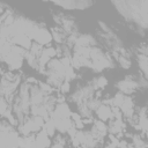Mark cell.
<instances>
[{
    "label": "cell",
    "mask_w": 148,
    "mask_h": 148,
    "mask_svg": "<svg viewBox=\"0 0 148 148\" xmlns=\"http://www.w3.org/2000/svg\"><path fill=\"white\" fill-rule=\"evenodd\" d=\"M27 50L10 44L8 42H0V62H5L10 71H16L22 67Z\"/></svg>",
    "instance_id": "3"
},
{
    "label": "cell",
    "mask_w": 148,
    "mask_h": 148,
    "mask_svg": "<svg viewBox=\"0 0 148 148\" xmlns=\"http://www.w3.org/2000/svg\"><path fill=\"white\" fill-rule=\"evenodd\" d=\"M117 12L128 22L135 24L142 31L148 25V1L147 0H117L111 2Z\"/></svg>",
    "instance_id": "1"
},
{
    "label": "cell",
    "mask_w": 148,
    "mask_h": 148,
    "mask_svg": "<svg viewBox=\"0 0 148 148\" xmlns=\"http://www.w3.org/2000/svg\"><path fill=\"white\" fill-rule=\"evenodd\" d=\"M94 94H95V90L92 89V87L87 83L84 86H80L76 88V90L71 95L69 99L73 102V103H76V104H81L83 102H87L88 99L92 98L94 97Z\"/></svg>",
    "instance_id": "13"
},
{
    "label": "cell",
    "mask_w": 148,
    "mask_h": 148,
    "mask_svg": "<svg viewBox=\"0 0 148 148\" xmlns=\"http://www.w3.org/2000/svg\"><path fill=\"white\" fill-rule=\"evenodd\" d=\"M97 39L92 36V35H90V34H83V35H81V34H79L77 36H76V39H75V42H74V45H73V47L74 46H84V47H92V46H97ZM72 47V49H73Z\"/></svg>",
    "instance_id": "16"
},
{
    "label": "cell",
    "mask_w": 148,
    "mask_h": 148,
    "mask_svg": "<svg viewBox=\"0 0 148 148\" xmlns=\"http://www.w3.org/2000/svg\"><path fill=\"white\" fill-rule=\"evenodd\" d=\"M44 123L45 120L42 117L29 114L17 123V132L21 133L23 136L35 134L43 128Z\"/></svg>",
    "instance_id": "10"
},
{
    "label": "cell",
    "mask_w": 148,
    "mask_h": 148,
    "mask_svg": "<svg viewBox=\"0 0 148 148\" xmlns=\"http://www.w3.org/2000/svg\"><path fill=\"white\" fill-rule=\"evenodd\" d=\"M72 67L71 58H53L45 67V76L50 87L58 88L66 81V71Z\"/></svg>",
    "instance_id": "2"
},
{
    "label": "cell",
    "mask_w": 148,
    "mask_h": 148,
    "mask_svg": "<svg viewBox=\"0 0 148 148\" xmlns=\"http://www.w3.org/2000/svg\"><path fill=\"white\" fill-rule=\"evenodd\" d=\"M90 130L101 139H103L108 133V126L102 120H95L92 124V127Z\"/></svg>",
    "instance_id": "19"
},
{
    "label": "cell",
    "mask_w": 148,
    "mask_h": 148,
    "mask_svg": "<svg viewBox=\"0 0 148 148\" xmlns=\"http://www.w3.org/2000/svg\"><path fill=\"white\" fill-rule=\"evenodd\" d=\"M136 60L140 71L142 72V76L147 77V67H148V60H147V54L145 53H136Z\"/></svg>",
    "instance_id": "21"
},
{
    "label": "cell",
    "mask_w": 148,
    "mask_h": 148,
    "mask_svg": "<svg viewBox=\"0 0 148 148\" xmlns=\"http://www.w3.org/2000/svg\"><path fill=\"white\" fill-rule=\"evenodd\" d=\"M116 65L111 54L106 53L98 46H92L89 52V67L91 71L98 73L105 69L113 68Z\"/></svg>",
    "instance_id": "6"
},
{
    "label": "cell",
    "mask_w": 148,
    "mask_h": 148,
    "mask_svg": "<svg viewBox=\"0 0 148 148\" xmlns=\"http://www.w3.org/2000/svg\"><path fill=\"white\" fill-rule=\"evenodd\" d=\"M65 147H66V139L62 135H57L50 146V148H65Z\"/></svg>",
    "instance_id": "22"
},
{
    "label": "cell",
    "mask_w": 148,
    "mask_h": 148,
    "mask_svg": "<svg viewBox=\"0 0 148 148\" xmlns=\"http://www.w3.org/2000/svg\"><path fill=\"white\" fill-rule=\"evenodd\" d=\"M91 87H92V89L96 91V90H101V89H103L106 84H108V80H106V77L105 76H102V75H98V76H95L90 82H88Z\"/></svg>",
    "instance_id": "20"
},
{
    "label": "cell",
    "mask_w": 148,
    "mask_h": 148,
    "mask_svg": "<svg viewBox=\"0 0 148 148\" xmlns=\"http://www.w3.org/2000/svg\"><path fill=\"white\" fill-rule=\"evenodd\" d=\"M51 36H52V40H56L59 45H62V44H66V40H67V37L68 35L58 25L56 27H52L51 30Z\"/></svg>",
    "instance_id": "18"
},
{
    "label": "cell",
    "mask_w": 148,
    "mask_h": 148,
    "mask_svg": "<svg viewBox=\"0 0 148 148\" xmlns=\"http://www.w3.org/2000/svg\"><path fill=\"white\" fill-rule=\"evenodd\" d=\"M116 87L119 90V92L124 95H131L139 89V77L134 75H127L123 80L118 81Z\"/></svg>",
    "instance_id": "12"
},
{
    "label": "cell",
    "mask_w": 148,
    "mask_h": 148,
    "mask_svg": "<svg viewBox=\"0 0 148 148\" xmlns=\"http://www.w3.org/2000/svg\"><path fill=\"white\" fill-rule=\"evenodd\" d=\"M21 86V75L14 72L3 73L0 77V96L3 97L9 104H12L13 98Z\"/></svg>",
    "instance_id": "7"
},
{
    "label": "cell",
    "mask_w": 148,
    "mask_h": 148,
    "mask_svg": "<svg viewBox=\"0 0 148 148\" xmlns=\"http://www.w3.org/2000/svg\"><path fill=\"white\" fill-rule=\"evenodd\" d=\"M73 145L81 148H97L101 146L103 139L98 138L91 130L90 131H76L72 135Z\"/></svg>",
    "instance_id": "9"
},
{
    "label": "cell",
    "mask_w": 148,
    "mask_h": 148,
    "mask_svg": "<svg viewBox=\"0 0 148 148\" xmlns=\"http://www.w3.org/2000/svg\"><path fill=\"white\" fill-rule=\"evenodd\" d=\"M95 2L89 1V0H69V1H56L53 2L54 6L61 7L62 9H68V10H83L89 7H91Z\"/></svg>",
    "instance_id": "15"
},
{
    "label": "cell",
    "mask_w": 148,
    "mask_h": 148,
    "mask_svg": "<svg viewBox=\"0 0 148 148\" xmlns=\"http://www.w3.org/2000/svg\"><path fill=\"white\" fill-rule=\"evenodd\" d=\"M49 119L53 123L56 130H58L60 133H68L72 127H75L71 118V110L68 105L62 102L54 106Z\"/></svg>",
    "instance_id": "5"
},
{
    "label": "cell",
    "mask_w": 148,
    "mask_h": 148,
    "mask_svg": "<svg viewBox=\"0 0 148 148\" xmlns=\"http://www.w3.org/2000/svg\"><path fill=\"white\" fill-rule=\"evenodd\" d=\"M42 45L32 43V45L30 46L29 50H27L25 52V57L24 60H27L28 65H30V67H32L36 71H39V58H40V53L43 51Z\"/></svg>",
    "instance_id": "14"
},
{
    "label": "cell",
    "mask_w": 148,
    "mask_h": 148,
    "mask_svg": "<svg viewBox=\"0 0 148 148\" xmlns=\"http://www.w3.org/2000/svg\"><path fill=\"white\" fill-rule=\"evenodd\" d=\"M12 111L15 116L17 123L23 118L30 114V102H29V83L23 82L18 87L13 102H12Z\"/></svg>",
    "instance_id": "4"
},
{
    "label": "cell",
    "mask_w": 148,
    "mask_h": 148,
    "mask_svg": "<svg viewBox=\"0 0 148 148\" xmlns=\"http://www.w3.org/2000/svg\"><path fill=\"white\" fill-rule=\"evenodd\" d=\"M95 111H96L97 117H98V118H99V120H102V121L110 120V119L113 117L111 105L105 104V103H101V104L98 105V108H97Z\"/></svg>",
    "instance_id": "17"
},
{
    "label": "cell",
    "mask_w": 148,
    "mask_h": 148,
    "mask_svg": "<svg viewBox=\"0 0 148 148\" xmlns=\"http://www.w3.org/2000/svg\"><path fill=\"white\" fill-rule=\"evenodd\" d=\"M22 138L6 119H0V148H21Z\"/></svg>",
    "instance_id": "8"
},
{
    "label": "cell",
    "mask_w": 148,
    "mask_h": 148,
    "mask_svg": "<svg viewBox=\"0 0 148 148\" xmlns=\"http://www.w3.org/2000/svg\"><path fill=\"white\" fill-rule=\"evenodd\" d=\"M69 88H71V86H69V82L68 81H65L60 87H59V90L61 91V92H68L69 91Z\"/></svg>",
    "instance_id": "23"
},
{
    "label": "cell",
    "mask_w": 148,
    "mask_h": 148,
    "mask_svg": "<svg viewBox=\"0 0 148 148\" xmlns=\"http://www.w3.org/2000/svg\"><path fill=\"white\" fill-rule=\"evenodd\" d=\"M6 9H7V7H6L3 3H1V2H0V16H1V14H2Z\"/></svg>",
    "instance_id": "24"
},
{
    "label": "cell",
    "mask_w": 148,
    "mask_h": 148,
    "mask_svg": "<svg viewBox=\"0 0 148 148\" xmlns=\"http://www.w3.org/2000/svg\"><path fill=\"white\" fill-rule=\"evenodd\" d=\"M53 21L68 36L69 35H74V34H79V28H77L75 18L73 16L64 14V13H56V14H53Z\"/></svg>",
    "instance_id": "11"
}]
</instances>
